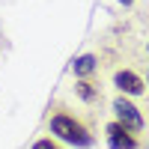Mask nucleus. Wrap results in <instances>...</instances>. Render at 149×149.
Segmentation results:
<instances>
[{
	"instance_id": "4",
	"label": "nucleus",
	"mask_w": 149,
	"mask_h": 149,
	"mask_svg": "<svg viewBox=\"0 0 149 149\" xmlns=\"http://www.w3.org/2000/svg\"><path fill=\"white\" fill-rule=\"evenodd\" d=\"M116 86H119L122 93H131V95L143 93V81L134 72H116Z\"/></svg>"
},
{
	"instance_id": "7",
	"label": "nucleus",
	"mask_w": 149,
	"mask_h": 149,
	"mask_svg": "<svg viewBox=\"0 0 149 149\" xmlns=\"http://www.w3.org/2000/svg\"><path fill=\"white\" fill-rule=\"evenodd\" d=\"M33 149H57L51 140H39V143H33Z\"/></svg>"
},
{
	"instance_id": "3",
	"label": "nucleus",
	"mask_w": 149,
	"mask_h": 149,
	"mask_svg": "<svg viewBox=\"0 0 149 149\" xmlns=\"http://www.w3.org/2000/svg\"><path fill=\"white\" fill-rule=\"evenodd\" d=\"M107 143L113 149H134V146H137V140H134L128 134V128H122L119 122H110V125H107Z\"/></svg>"
},
{
	"instance_id": "8",
	"label": "nucleus",
	"mask_w": 149,
	"mask_h": 149,
	"mask_svg": "<svg viewBox=\"0 0 149 149\" xmlns=\"http://www.w3.org/2000/svg\"><path fill=\"white\" fill-rule=\"evenodd\" d=\"M119 3H122V6H128V3H134V0H119Z\"/></svg>"
},
{
	"instance_id": "1",
	"label": "nucleus",
	"mask_w": 149,
	"mask_h": 149,
	"mask_svg": "<svg viewBox=\"0 0 149 149\" xmlns=\"http://www.w3.org/2000/svg\"><path fill=\"white\" fill-rule=\"evenodd\" d=\"M51 131L57 134V137H63L66 143H74V146H93L90 131H86L81 122H74L72 116H66V113H57V116L51 119Z\"/></svg>"
},
{
	"instance_id": "5",
	"label": "nucleus",
	"mask_w": 149,
	"mask_h": 149,
	"mask_svg": "<svg viewBox=\"0 0 149 149\" xmlns=\"http://www.w3.org/2000/svg\"><path fill=\"white\" fill-rule=\"evenodd\" d=\"M72 72L78 74V78H86V74H93V72H95V57H93V54L78 57V60L72 63Z\"/></svg>"
},
{
	"instance_id": "6",
	"label": "nucleus",
	"mask_w": 149,
	"mask_h": 149,
	"mask_svg": "<svg viewBox=\"0 0 149 149\" xmlns=\"http://www.w3.org/2000/svg\"><path fill=\"white\" fill-rule=\"evenodd\" d=\"M78 95L84 98V102H93L98 93H95V86H93L90 81H81V84H78Z\"/></svg>"
},
{
	"instance_id": "2",
	"label": "nucleus",
	"mask_w": 149,
	"mask_h": 149,
	"mask_svg": "<svg viewBox=\"0 0 149 149\" xmlns=\"http://www.w3.org/2000/svg\"><path fill=\"white\" fill-rule=\"evenodd\" d=\"M113 110H116V116H119V125H122V128H128V131L143 128V116H140V110L134 107L131 102H125L122 95L113 102Z\"/></svg>"
}]
</instances>
